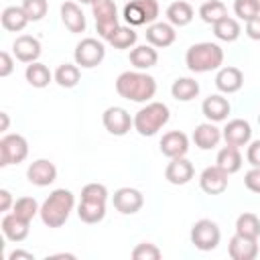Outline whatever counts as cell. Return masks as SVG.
<instances>
[{"label":"cell","instance_id":"6da1fadb","mask_svg":"<svg viewBox=\"0 0 260 260\" xmlns=\"http://www.w3.org/2000/svg\"><path fill=\"white\" fill-rule=\"evenodd\" d=\"M116 91L120 98L128 100V102H150L156 93V81L152 75L144 73V71H124L118 75L116 79Z\"/></svg>","mask_w":260,"mask_h":260},{"label":"cell","instance_id":"7a4b0ae2","mask_svg":"<svg viewBox=\"0 0 260 260\" xmlns=\"http://www.w3.org/2000/svg\"><path fill=\"white\" fill-rule=\"evenodd\" d=\"M75 207V195L69 189H55L41 205V221L47 228H61Z\"/></svg>","mask_w":260,"mask_h":260},{"label":"cell","instance_id":"3957f363","mask_svg":"<svg viewBox=\"0 0 260 260\" xmlns=\"http://www.w3.org/2000/svg\"><path fill=\"white\" fill-rule=\"evenodd\" d=\"M185 65L193 73L215 71L223 65V49L217 43H195L185 53Z\"/></svg>","mask_w":260,"mask_h":260},{"label":"cell","instance_id":"277c9868","mask_svg":"<svg viewBox=\"0 0 260 260\" xmlns=\"http://www.w3.org/2000/svg\"><path fill=\"white\" fill-rule=\"evenodd\" d=\"M171 118L169 106L162 102H148L134 114V130L140 136H154Z\"/></svg>","mask_w":260,"mask_h":260},{"label":"cell","instance_id":"5b68a950","mask_svg":"<svg viewBox=\"0 0 260 260\" xmlns=\"http://www.w3.org/2000/svg\"><path fill=\"white\" fill-rule=\"evenodd\" d=\"M91 12H93V18H95L98 35L104 41H108V37L120 26L116 2L114 0H98L95 4H91Z\"/></svg>","mask_w":260,"mask_h":260},{"label":"cell","instance_id":"8992f818","mask_svg":"<svg viewBox=\"0 0 260 260\" xmlns=\"http://www.w3.org/2000/svg\"><path fill=\"white\" fill-rule=\"evenodd\" d=\"M28 156V142L22 134H4L0 138V167L18 165Z\"/></svg>","mask_w":260,"mask_h":260},{"label":"cell","instance_id":"52a82bcc","mask_svg":"<svg viewBox=\"0 0 260 260\" xmlns=\"http://www.w3.org/2000/svg\"><path fill=\"white\" fill-rule=\"evenodd\" d=\"M219 240H221V232H219L215 221L199 219V221L193 223V228H191V244L197 250H201V252L215 250L219 246Z\"/></svg>","mask_w":260,"mask_h":260},{"label":"cell","instance_id":"ba28073f","mask_svg":"<svg viewBox=\"0 0 260 260\" xmlns=\"http://www.w3.org/2000/svg\"><path fill=\"white\" fill-rule=\"evenodd\" d=\"M106 57V47L102 41L93 39V37H87V39H81L77 45H75V53H73V59L79 67L83 69H91V67H98Z\"/></svg>","mask_w":260,"mask_h":260},{"label":"cell","instance_id":"9c48e42d","mask_svg":"<svg viewBox=\"0 0 260 260\" xmlns=\"http://www.w3.org/2000/svg\"><path fill=\"white\" fill-rule=\"evenodd\" d=\"M102 122H104V128L114 136H124L130 132V128H134V118L120 106L106 108Z\"/></svg>","mask_w":260,"mask_h":260},{"label":"cell","instance_id":"30bf717a","mask_svg":"<svg viewBox=\"0 0 260 260\" xmlns=\"http://www.w3.org/2000/svg\"><path fill=\"white\" fill-rule=\"evenodd\" d=\"M112 203H114L116 211H120L122 215H134L142 209L144 195L134 187H120L118 191H114Z\"/></svg>","mask_w":260,"mask_h":260},{"label":"cell","instance_id":"8fae6325","mask_svg":"<svg viewBox=\"0 0 260 260\" xmlns=\"http://www.w3.org/2000/svg\"><path fill=\"white\" fill-rule=\"evenodd\" d=\"M221 138L225 140V144L230 146H246L250 140H252V126L248 120H242V118H234L230 120L223 128H221Z\"/></svg>","mask_w":260,"mask_h":260},{"label":"cell","instance_id":"7c38bea8","mask_svg":"<svg viewBox=\"0 0 260 260\" xmlns=\"http://www.w3.org/2000/svg\"><path fill=\"white\" fill-rule=\"evenodd\" d=\"M228 177L230 175L223 169H219L217 165L207 167L199 175V187L207 195H221L228 189Z\"/></svg>","mask_w":260,"mask_h":260},{"label":"cell","instance_id":"4fadbf2b","mask_svg":"<svg viewBox=\"0 0 260 260\" xmlns=\"http://www.w3.org/2000/svg\"><path fill=\"white\" fill-rule=\"evenodd\" d=\"M26 179H28V183H32L37 187H47L57 179V167L47 158H37L28 165Z\"/></svg>","mask_w":260,"mask_h":260},{"label":"cell","instance_id":"5bb4252c","mask_svg":"<svg viewBox=\"0 0 260 260\" xmlns=\"http://www.w3.org/2000/svg\"><path fill=\"white\" fill-rule=\"evenodd\" d=\"M193 175H195L193 162L189 158H185V156L171 158V162L165 169V179L171 185H187L193 179Z\"/></svg>","mask_w":260,"mask_h":260},{"label":"cell","instance_id":"9a60e30c","mask_svg":"<svg viewBox=\"0 0 260 260\" xmlns=\"http://www.w3.org/2000/svg\"><path fill=\"white\" fill-rule=\"evenodd\" d=\"M160 152L169 158H177V156H185L189 150V138L185 132L181 130H171L165 132L160 138Z\"/></svg>","mask_w":260,"mask_h":260},{"label":"cell","instance_id":"2e32d148","mask_svg":"<svg viewBox=\"0 0 260 260\" xmlns=\"http://www.w3.org/2000/svg\"><path fill=\"white\" fill-rule=\"evenodd\" d=\"M12 53L22 63H35L41 57V41L30 35H20L12 43Z\"/></svg>","mask_w":260,"mask_h":260},{"label":"cell","instance_id":"e0dca14e","mask_svg":"<svg viewBox=\"0 0 260 260\" xmlns=\"http://www.w3.org/2000/svg\"><path fill=\"white\" fill-rule=\"evenodd\" d=\"M228 254L232 260H254L258 256V240L234 234L228 244Z\"/></svg>","mask_w":260,"mask_h":260},{"label":"cell","instance_id":"ac0fdd59","mask_svg":"<svg viewBox=\"0 0 260 260\" xmlns=\"http://www.w3.org/2000/svg\"><path fill=\"white\" fill-rule=\"evenodd\" d=\"M244 85V73L238 69V67H219L217 69V75H215V87L221 91V93H236L240 91Z\"/></svg>","mask_w":260,"mask_h":260},{"label":"cell","instance_id":"d6986e66","mask_svg":"<svg viewBox=\"0 0 260 260\" xmlns=\"http://www.w3.org/2000/svg\"><path fill=\"white\" fill-rule=\"evenodd\" d=\"M221 140V130L215 126V122H203L199 126H195L193 130V142L199 150H211L219 144Z\"/></svg>","mask_w":260,"mask_h":260},{"label":"cell","instance_id":"ffe728a7","mask_svg":"<svg viewBox=\"0 0 260 260\" xmlns=\"http://www.w3.org/2000/svg\"><path fill=\"white\" fill-rule=\"evenodd\" d=\"M175 39H177V32L171 22H152L146 28V41L152 47H158V49L171 47Z\"/></svg>","mask_w":260,"mask_h":260},{"label":"cell","instance_id":"44dd1931","mask_svg":"<svg viewBox=\"0 0 260 260\" xmlns=\"http://www.w3.org/2000/svg\"><path fill=\"white\" fill-rule=\"evenodd\" d=\"M201 112H203V116L209 122H223V120H228V116L232 112V106H230V102L223 95L213 93V95H209V98L203 100Z\"/></svg>","mask_w":260,"mask_h":260},{"label":"cell","instance_id":"7402d4cb","mask_svg":"<svg viewBox=\"0 0 260 260\" xmlns=\"http://www.w3.org/2000/svg\"><path fill=\"white\" fill-rule=\"evenodd\" d=\"M28 232H30V221L20 219L12 211L2 217V234L6 236V240H10V242H22V240H26Z\"/></svg>","mask_w":260,"mask_h":260},{"label":"cell","instance_id":"603a6c76","mask_svg":"<svg viewBox=\"0 0 260 260\" xmlns=\"http://www.w3.org/2000/svg\"><path fill=\"white\" fill-rule=\"evenodd\" d=\"M61 20L71 32H83L87 26L85 14L81 12L77 2H63L61 4Z\"/></svg>","mask_w":260,"mask_h":260},{"label":"cell","instance_id":"cb8c5ba5","mask_svg":"<svg viewBox=\"0 0 260 260\" xmlns=\"http://www.w3.org/2000/svg\"><path fill=\"white\" fill-rule=\"evenodd\" d=\"M0 22H2V26L6 30L20 32V30H24V26L30 20H28V16H26V12H24L22 6H6L2 10V14H0Z\"/></svg>","mask_w":260,"mask_h":260},{"label":"cell","instance_id":"d4e9b609","mask_svg":"<svg viewBox=\"0 0 260 260\" xmlns=\"http://www.w3.org/2000/svg\"><path fill=\"white\" fill-rule=\"evenodd\" d=\"M156 61H158V53L152 45H138L130 51V63L138 71H146V69L154 67Z\"/></svg>","mask_w":260,"mask_h":260},{"label":"cell","instance_id":"484cf974","mask_svg":"<svg viewBox=\"0 0 260 260\" xmlns=\"http://www.w3.org/2000/svg\"><path fill=\"white\" fill-rule=\"evenodd\" d=\"M195 12H193V6L189 2H183V0H177L173 4H169L167 8V20L173 24V26H187L191 20H193Z\"/></svg>","mask_w":260,"mask_h":260},{"label":"cell","instance_id":"4316f807","mask_svg":"<svg viewBox=\"0 0 260 260\" xmlns=\"http://www.w3.org/2000/svg\"><path fill=\"white\" fill-rule=\"evenodd\" d=\"M215 165H217L219 169H223L228 175L238 173V171L242 169V154H240V148L225 144V146H223V148L217 152Z\"/></svg>","mask_w":260,"mask_h":260},{"label":"cell","instance_id":"83f0119b","mask_svg":"<svg viewBox=\"0 0 260 260\" xmlns=\"http://www.w3.org/2000/svg\"><path fill=\"white\" fill-rule=\"evenodd\" d=\"M77 215L83 223H100L106 217V201L81 199V203L77 205Z\"/></svg>","mask_w":260,"mask_h":260},{"label":"cell","instance_id":"f1b7e54d","mask_svg":"<svg viewBox=\"0 0 260 260\" xmlns=\"http://www.w3.org/2000/svg\"><path fill=\"white\" fill-rule=\"evenodd\" d=\"M24 77H26V81H28L32 87L43 89V87H47V85L51 83V79H53L55 75L49 71V67H47L45 63L35 61V63H28V65H26Z\"/></svg>","mask_w":260,"mask_h":260},{"label":"cell","instance_id":"f546056e","mask_svg":"<svg viewBox=\"0 0 260 260\" xmlns=\"http://www.w3.org/2000/svg\"><path fill=\"white\" fill-rule=\"evenodd\" d=\"M171 93L177 102H191L199 95V83L193 77H179L173 81Z\"/></svg>","mask_w":260,"mask_h":260},{"label":"cell","instance_id":"4dcf8cb0","mask_svg":"<svg viewBox=\"0 0 260 260\" xmlns=\"http://www.w3.org/2000/svg\"><path fill=\"white\" fill-rule=\"evenodd\" d=\"M213 35H215V39H219L223 43H234L242 35V26H240V22L236 18L225 16L219 22L213 24Z\"/></svg>","mask_w":260,"mask_h":260},{"label":"cell","instance_id":"1f68e13d","mask_svg":"<svg viewBox=\"0 0 260 260\" xmlns=\"http://www.w3.org/2000/svg\"><path fill=\"white\" fill-rule=\"evenodd\" d=\"M199 16H201L203 22H207V24L213 26L215 22H219L221 18L228 16V8H225V4L219 2V0H205V2L199 6Z\"/></svg>","mask_w":260,"mask_h":260},{"label":"cell","instance_id":"d6a6232c","mask_svg":"<svg viewBox=\"0 0 260 260\" xmlns=\"http://www.w3.org/2000/svg\"><path fill=\"white\" fill-rule=\"evenodd\" d=\"M236 234L258 240L260 238V219H258V215L250 213V211L240 213L238 219H236Z\"/></svg>","mask_w":260,"mask_h":260},{"label":"cell","instance_id":"836d02e7","mask_svg":"<svg viewBox=\"0 0 260 260\" xmlns=\"http://www.w3.org/2000/svg\"><path fill=\"white\" fill-rule=\"evenodd\" d=\"M136 41H138V35H136V30H134L130 24H128V26L120 24V26L108 37V43H110L114 49H130V47L136 45Z\"/></svg>","mask_w":260,"mask_h":260},{"label":"cell","instance_id":"e575fe53","mask_svg":"<svg viewBox=\"0 0 260 260\" xmlns=\"http://www.w3.org/2000/svg\"><path fill=\"white\" fill-rule=\"evenodd\" d=\"M81 79V71H79V65L77 63H63L57 67L55 71V81L61 85V87H75Z\"/></svg>","mask_w":260,"mask_h":260},{"label":"cell","instance_id":"d590c367","mask_svg":"<svg viewBox=\"0 0 260 260\" xmlns=\"http://www.w3.org/2000/svg\"><path fill=\"white\" fill-rule=\"evenodd\" d=\"M41 211V205L37 203L35 197H18L12 205V213L18 215L24 221H32V217Z\"/></svg>","mask_w":260,"mask_h":260},{"label":"cell","instance_id":"8d00e7d4","mask_svg":"<svg viewBox=\"0 0 260 260\" xmlns=\"http://www.w3.org/2000/svg\"><path fill=\"white\" fill-rule=\"evenodd\" d=\"M124 20L130 24V26H142V24H148L146 22V16H144V10L140 6L138 0H130L126 6H124V12H122Z\"/></svg>","mask_w":260,"mask_h":260},{"label":"cell","instance_id":"74e56055","mask_svg":"<svg viewBox=\"0 0 260 260\" xmlns=\"http://www.w3.org/2000/svg\"><path fill=\"white\" fill-rule=\"evenodd\" d=\"M22 8H24L28 20L30 22H37V20H43L47 16L49 2L47 0H22Z\"/></svg>","mask_w":260,"mask_h":260},{"label":"cell","instance_id":"f35d334b","mask_svg":"<svg viewBox=\"0 0 260 260\" xmlns=\"http://www.w3.org/2000/svg\"><path fill=\"white\" fill-rule=\"evenodd\" d=\"M234 12H236V16H238L240 20L248 22V20H252L254 16L260 14V8H258L256 0H234Z\"/></svg>","mask_w":260,"mask_h":260},{"label":"cell","instance_id":"ab89813d","mask_svg":"<svg viewBox=\"0 0 260 260\" xmlns=\"http://www.w3.org/2000/svg\"><path fill=\"white\" fill-rule=\"evenodd\" d=\"M160 256H162V252L158 250V246L150 244V242L136 244L134 250H132V258L134 260H158Z\"/></svg>","mask_w":260,"mask_h":260},{"label":"cell","instance_id":"60d3db41","mask_svg":"<svg viewBox=\"0 0 260 260\" xmlns=\"http://www.w3.org/2000/svg\"><path fill=\"white\" fill-rule=\"evenodd\" d=\"M81 199H87V201H108V189L102 183H87L81 189Z\"/></svg>","mask_w":260,"mask_h":260},{"label":"cell","instance_id":"b9f144b4","mask_svg":"<svg viewBox=\"0 0 260 260\" xmlns=\"http://www.w3.org/2000/svg\"><path fill=\"white\" fill-rule=\"evenodd\" d=\"M244 185H246V189H250L252 193H260V167H252V169L244 175Z\"/></svg>","mask_w":260,"mask_h":260},{"label":"cell","instance_id":"7bdbcfd3","mask_svg":"<svg viewBox=\"0 0 260 260\" xmlns=\"http://www.w3.org/2000/svg\"><path fill=\"white\" fill-rule=\"evenodd\" d=\"M138 2H140L142 10H144L146 22H148V24L156 22V18H158V12H160V8H158V2H156V0H138Z\"/></svg>","mask_w":260,"mask_h":260},{"label":"cell","instance_id":"ee69618b","mask_svg":"<svg viewBox=\"0 0 260 260\" xmlns=\"http://www.w3.org/2000/svg\"><path fill=\"white\" fill-rule=\"evenodd\" d=\"M14 71V59L8 51L0 53V77H8Z\"/></svg>","mask_w":260,"mask_h":260},{"label":"cell","instance_id":"f6af8a7d","mask_svg":"<svg viewBox=\"0 0 260 260\" xmlns=\"http://www.w3.org/2000/svg\"><path fill=\"white\" fill-rule=\"evenodd\" d=\"M246 158L252 167H260V140H252L248 142V150H246Z\"/></svg>","mask_w":260,"mask_h":260},{"label":"cell","instance_id":"bcb514c9","mask_svg":"<svg viewBox=\"0 0 260 260\" xmlns=\"http://www.w3.org/2000/svg\"><path fill=\"white\" fill-rule=\"evenodd\" d=\"M246 35L252 41H260V14L246 22Z\"/></svg>","mask_w":260,"mask_h":260},{"label":"cell","instance_id":"7dc6e473","mask_svg":"<svg viewBox=\"0 0 260 260\" xmlns=\"http://www.w3.org/2000/svg\"><path fill=\"white\" fill-rule=\"evenodd\" d=\"M12 205H14L12 193L8 189H0V211H8Z\"/></svg>","mask_w":260,"mask_h":260},{"label":"cell","instance_id":"c3c4849f","mask_svg":"<svg viewBox=\"0 0 260 260\" xmlns=\"http://www.w3.org/2000/svg\"><path fill=\"white\" fill-rule=\"evenodd\" d=\"M8 260H35V254L32 252H24V250H14V252H10Z\"/></svg>","mask_w":260,"mask_h":260},{"label":"cell","instance_id":"681fc988","mask_svg":"<svg viewBox=\"0 0 260 260\" xmlns=\"http://www.w3.org/2000/svg\"><path fill=\"white\" fill-rule=\"evenodd\" d=\"M0 118H2V126H0V130L6 132V130H8V124H10V118H8L6 112H0Z\"/></svg>","mask_w":260,"mask_h":260},{"label":"cell","instance_id":"f907efd6","mask_svg":"<svg viewBox=\"0 0 260 260\" xmlns=\"http://www.w3.org/2000/svg\"><path fill=\"white\" fill-rule=\"evenodd\" d=\"M47 258H69V260H73L75 256H73V254H65V252H61V254H53V256H47Z\"/></svg>","mask_w":260,"mask_h":260},{"label":"cell","instance_id":"816d5d0a","mask_svg":"<svg viewBox=\"0 0 260 260\" xmlns=\"http://www.w3.org/2000/svg\"><path fill=\"white\" fill-rule=\"evenodd\" d=\"M79 2H81V4H95L98 0H79Z\"/></svg>","mask_w":260,"mask_h":260},{"label":"cell","instance_id":"f5cc1de1","mask_svg":"<svg viewBox=\"0 0 260 260\" xmlns=\"http://www.w3.org/2000/svg\"><path fill=\"white\" fill-rule=\"evenodd\" d=\"M256 4H258V8H260V0H256Z\"/></svg>","mask_w":260,"mask_h":260},{"label":"cell","instance_id":"db71d44e","mask_svg":"<svg viewBox=\"0 0 260 260\" xmlns=\"http://www.w3.org/2000/svg\"><path fill=\"white\" fill-rule=\"evenodd\" d=\"M258 124H260V114H258Z\"/></svg>","mask_w":260,"mask_h":260}]
</instances>
